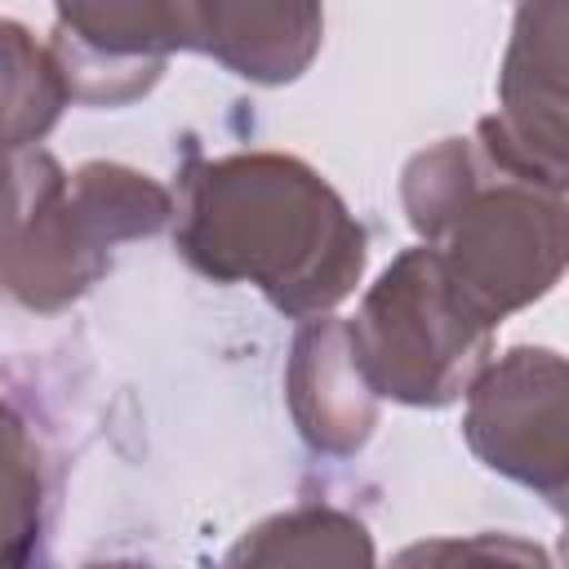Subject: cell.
Returning a JSON list of instances; mask_svg holds the SVG:
<instances>
[{
  "instance_id": "14",
  "label": "cell",
  "mask_w": 569,
  "mask_h": 569,
  "mask_svg": "<svg viewBox=\"0 0 569 569\" xmlns=\"http://www.w3.org/2000/svg\"><path fill=\"white\" fill-rule=\"evenodd\" d=\"M62 178H67L62 164L44 147H22V151L0 147V271L22 244L40 204L62 187Z\"/></svg>"
},
{
  "instance_id": "5",
  "label": "cell",
  "mask_w": 569,
  "mask_h": 569,
  "mask_svg": "<svg viewBox=\"0 0 569 569\" xmlns=\"http://www.w3.org/2000/svg\"><path fill=\"white\" fill-rule=\"evenodd\" d=\"M569 373L565 356L551 347H511L489 360L467 387L462 436L471 453L547 498V507H565L569 489Z\"/></svg>"
},
{
  "instance_id": "11",
  "label": "cell",
  "mask_w": 569,
  "mask_h": 569,
  "mask_svg": "<svg viewBox=\"0 0 569 569\" xmlns=\"http://www.w3.org/2000/svg\"><path fill=\"white\" fill-rule=\"evenodd\" d=\"M67 102L49 44H40L22 22L0 18V147H40Z\"/></svg>"
},
{
  "instance_id": "3",
  "label": "cell",
  "mask_w": 569,
  "mask_h": 569,
  "mask_svg": "<svg viewBox=\"0 0 569 569\" xmlns=\"http://www.w3.org/2000/svg\"><path fill=\"white\" fill-rule=\"evenodd\" d=\"M342 325L369 391L418 409L462 400L493 356V329L458 298L427 244L405 249Z\"/></svg>"
},
{
  "instance_id": "7",
  "label": "cell",
  "mask_w": 569,
  "mask_h": 569,
  "mask_svg": "<svg viewBox=\"0 0 569 569\" xmlns=\"http://www.w3.org/2000/svg\"><path fill=\"white\" fill-rule=\"evenodd\" d=\"M173 49H187V0L151 4H62L49 53L67 98L84 107H124L142 98Z\"/></svg>"
},
{
  "instance_id": "9",
  "label": "cell",
  "mask_w": 569,
  "mask_h": 569,
  "mask_svg": "<svg viewBox=\"0 0 569 569\" xmlns=\"http://www.w3.org/2000/svg\"><path fill=\"white\" fill-rule=\"evenodd\" d=\"M325 36V13L316 4H191L187 0V49L218 58L227 71L284 84L307 71Z\"/></svg>"
},
{
  "instance_id": "12",
  "label": "cell",
  "mask_w": 569,
  "mask_h": 569,
  "mask_svg": "<svg viewBox=\"0 0 569 569\" xmlns=\"http://www.w3.org/2000/svg\"><path fill=\"white\" fill-rule=\"evenodd\" d=\"M49 507L44 453L27 418L0 396V565H27Z\"/></svg>"
},
{
  "instance_id": "4",
  "label": "cell",
  "mask_w": 569,
  "mask_h": 569,
  "mask_svg": "<svg viewBox=\"0 0 569 569\" xmlns=\"http://www.w3.org/2000/svg\"><path fill=\"white\" fill-rule=\"evenodd\" d=\"M169 222V187L129 164L89 160L40 204L22 244L0 271V289L31 311H58L102 280L116 244L147 240Z\"/></svg>"
},
{
  "instance_id": "15",
  "label": "cell",
  "mask_w": 569,
  "mask_h": 569,
  "mask_svg": "<svg viewBox=\"0 0 569 569\" xmlns=\"http://www.w3.org/2000/svg\"><path fill=\"white\" fill-rule=\"evenodd\" d=\"M84 569H151L142 560H107V565H84Z\"/></svg>"
},
{
  "instance_id": "10",
  "label": "cell",
  "mask_w": 569,
  "mask_h": 569,
  "mask_svg": "<svg viewBox=\"0 0 569 569\" xmlns=\"http://www.w3.org/2000/svg\"><path fill=\"white\" fill-rule=\"evenodd\" d=\"M222 569H378L369 529L329 502H298L258 520Z\"/></svg>"
},
{
  "instance_id": "2",
  "label": "cell",
  "mask_w": 569,
  "mask_h": 569,
  "mask_svg": "<svg viewBox=\"0 0 569 569\" xmlns=\"http://www.w3.org/2000/svg\"><path fill=\"white\" fill-rule=\"evenodd\" d=\"M409 227L458 298L493 329L547 298L565 271V196L493 164L476 138H440L405 164Z\"/></svg>"
},
{
  "instance_id": "13",
  "label": "cell",
  "mask_w": 569,
  "mask_h": 569,
  "mask_svg": "<svg viewBox=\"0 0 569 569\" xmlns=\"http://www.w3.org/2000/svg\"><path fill=\"white\" fill-rule=\"evenodd\" d=\"M387 569H556V565L529 538L462 533V538H422L405 547Z\"/></svg>"
},
{
  "instance_id": "1",
  "label": "cell",
  "mask_w": 569,
  "mask_h": 569,
  "mask_svg": "<svg viewBox=\"0 0 569 569\" xmlns=\"http://www.w3.org/2000/svg\"><path fill=\"white\" fill-rule=\"evenodd\" d=\"M173 240L200 276L253 284L293 320L329 316L351 298L369 258V236L342 196L284 151L187 164Z\"/></svg>"
},
{
  "instance_id": "8",
  "label": "cell",
  "mask_w": 569,
  "mask_h": 569,
  "mask_svg": "<svg viewBox=\"0 0 569 569\" xmlns=\"http://www.w3.org/2000/svg\"><path fill=\"white\" fill-rule=\"evenodd\" d=\"M289 413L298 422V436L329 458H347L365 449V440L378 427V396L356 369L347 325L338 316L302 320L293 351H289Z\"/></svg>"
},
{
  "instance_id": "6",
  "label": "cell",
  "mask_w": 569,
  "mask_h": 569,
  "mask_svg": "<svg viewBox=\"0 0 569 569\" xmlns=\"http://www.w3.org/2000/svg\"><path fill=\"white\" fill-rule=\"evenodd\" d=\"M569 4H525L498 71V116L476 129L480 151L507 173L565 196V62H569Z\"/></svg>"
},
{
  "instance_id": "16",
  "label": "cell",
  "mask_w": 569,
  "mask_h": 569,
  "mask_svg": "<svg viewBox=\"0 0 569 569\" xmlns=\"http://www.w3.org/2000/svg\"><path fill=\"white\" fill-rule=\"evenodd\" d=\"M0 569H27V565H0Z\"/></svg>"
}]
</instances>
